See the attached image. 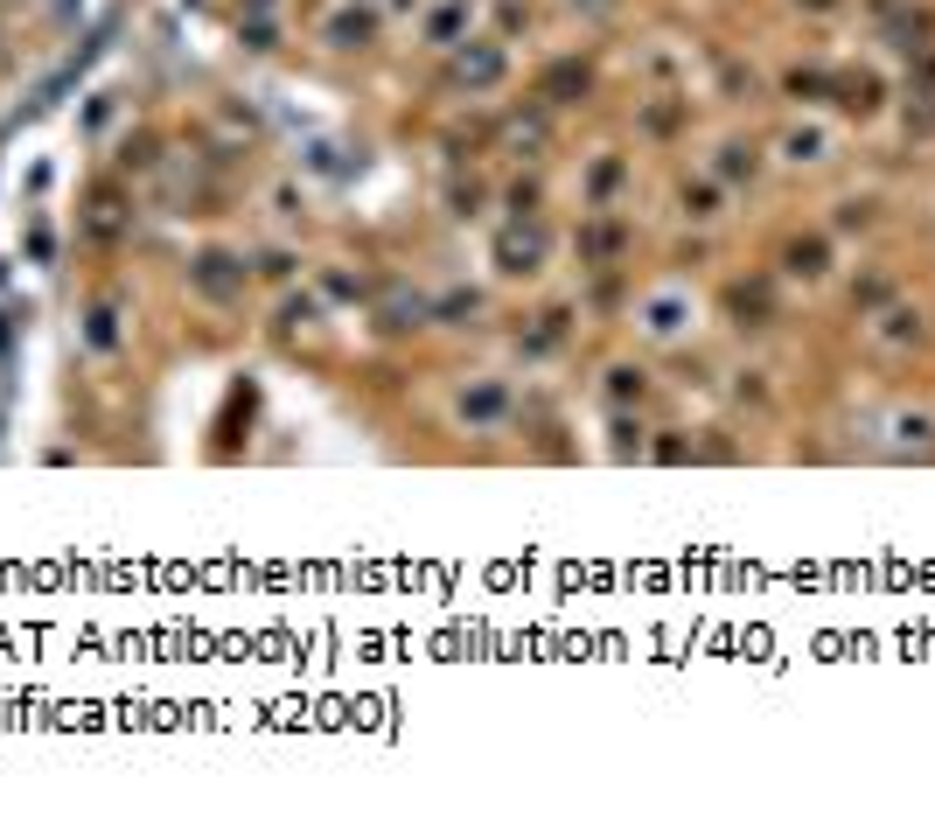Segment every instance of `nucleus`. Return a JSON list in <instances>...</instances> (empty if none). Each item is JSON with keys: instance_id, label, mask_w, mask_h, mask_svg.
<instances>
[{"instance_id": "1", "label": "nucleus", "mask_w": 935, "mask_h": 817, "mask_svg": "<svg viewBox=\"0 0 935 817\" xmlns=\"http://www.w3.org/2000/svg\"><path fill=\"white\" fill-rule=\"evenodd\" d=\"M461 78L468 84H495V78H503V56H495V49H468L461 56Z\"/></svg>"}, {"instance_id": "2", "label": "nucleus", "mask_w": 935, "mask_h": 817, "mask_svg": "<svg viewBox=\"0 0 935 817\" xmlns=\"http://www.w3.org/2000/svg\"><path fill=\"white\" fill-rule=\"evenodd\" d=\"M572 91H586V70H580V64H559V70L545 78V99H559V105H566Z\"/></svg>"}, {"instance_id": "3", "label": "nucleus", "mask_w": 935, "mask_h": 817, "mask_svg": "<svg viewBox=\"0 0 935 817\" xmlns=\"http://www.w3.org/2000/svg\"><path fill=\"white\" fill-rule=\"evenodd\" d=\"M224 265H231V259H217V252L203 259V273H196V280H203L209 294H231V287H238V273H224Z\"/></svg>"}, {"instance_id": "4", "label": "nucleus", "mask_w": 935, "mask_h": 817, "mask_svg": "<svg viewBox=\"0 0 935 817\" xmlns=\"http://www.w3.org/2000/svg\"><path fill=\"white\" fill-rule=\"evenodd\" d=\"M789 273H824V245H789Z\"/></svg>"}, {"instance_id": "5", "label": "nucleus", "mask_w": 935, "mask_h": 817, "mask_svg": "<svg viewBox=\"0 0 935 817\" xmlns=\"http://www.w3.org/2000/svg\"><path fill=\"white\" fill-rule=\"evenodd\" d=\"M810 8H824V0H810Z\"/></svg>"}, {"instance_id": "6", "label": "nucleus", "mask_w": 935, "mask_h": 817, "mask_svg": "<svg viewBox=\"0 0 935 817\" xmlns=\"http://www.w3.org/2000/svg\"><path fill=\"white\" fill-rule=\"evenodd\" d=\"M586 8H601V0H586Z\"/></svg>"}]
</instances>
